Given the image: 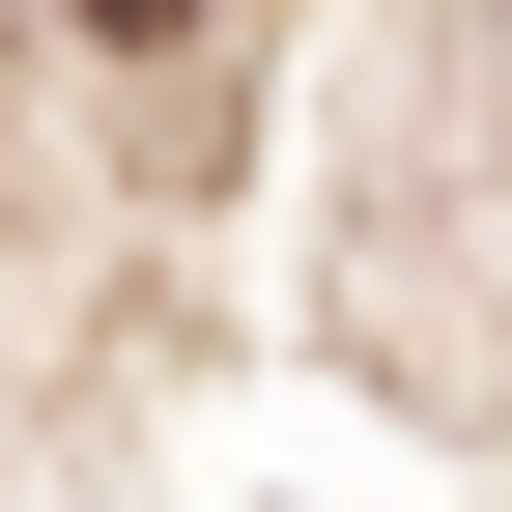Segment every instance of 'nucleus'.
<instances>
[{
  "label": "nucleus",
  "instance_id": "nucleus-1",
  "mask_svg": "<svg viewBox=\"0 0 512 512\" xmlns=\"http://www.w3.org/2000/svg\"><path fill=\"white\" fill-rule=\"evenodd\" d=\"M86 29H200V0H86Z\"/></svg>",
  "mask_w": 512,
  "mask_h": 512
}]
</instances>
